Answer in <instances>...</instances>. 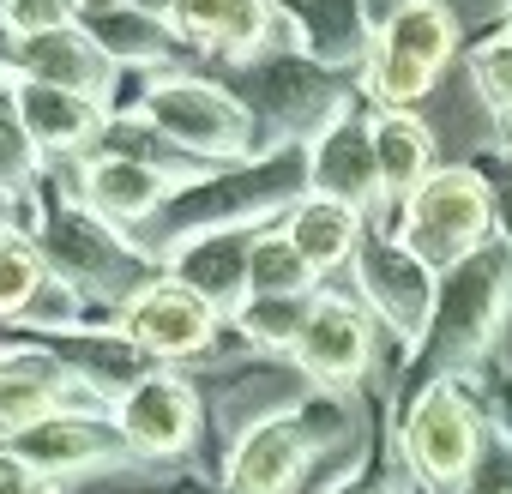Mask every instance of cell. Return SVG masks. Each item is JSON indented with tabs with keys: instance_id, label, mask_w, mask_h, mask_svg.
<instances>
[{
	"instance_id": "40",
	"label": "cell",
	"mask_w": 512,
	"mask_h": 494,
	"mask_svg": "<svg viewBox=\"0 0 512 494\" xmlns=\"http://www.w3.org/2000/svg\"><path fill=\"white\" fill-rule=\"evenodd\" d=\"M0 19H7V0H0Z\"/></svg>"
},
{
	"instance_id": "27",
	"label": "cell",
	"mask_w": 512,
	"mask_h": 494,
	"mask_svg": "<svg viewBox=\"0 0 512 494\" xmlns=\"http://www.w3.org/2000/svg\"><path fill=\"white\" fill-rule=\"evenodd\" d=\"M314 302H320V296H247V308H241L229 326L241 332V344H247L253 356H284V362H290V350H296V338H302Z\"/></svg>"
},
{
	"instance_id": "3",
	"label": "cell",
	"mask_w": 512,
	"mask_h": 494,
	"mask_svg": "<svg viewBox=\"0 0 512 494\" xmlns=\"http://www.w3.org/2000/svg\"><path fill=\"white\" fill-rule=\"evenodd\" d=\"M308 199V145H284L235 169H211L193 187H181L139 235L145 254H169V247L205 235V229H266L272 217L284 223L290 205Z\"/></svg>"
},
{
	"instance_id": "8",
	"label": "cell",
	"mask_w": 512,
	"mask_h": 494,
	"mask_svg": "<svg viewBox=\"0 0 512 494\" xmlns=\"http://www.w3.org/2000/svg\"><path fill=\"white\" fill-rule=\"evenodd\" d=\"M458 49V19L452 7H440V0H416V7H404L368 49L362 61V91L374 97V109H416L434 79L446 73Z\"/></svg>"
},
{
	"instance_id": "30",
	"label": "cell",
	"mask_w": 512,
	"mask_h": 494,
	"mask_svg": "<svg viewBox=\"0 0 512 494\" xmlns=\"http://www.w3.org/2000/svg\"><path fill=\"white\" fill-rule=\"evenodd\" d=\"M464 67H470V85H476V97H482L494 115H506V109H512V37L500 31V37L476 43Z\"/></svg>"
},
{
	"instance_id": "13",
	"label": "cell",
	"mask_w": 512,
	"mask_h": 494,
	"mask_svg": "<svg viewBox=\"0 0 512 494\" xmlns=\"http://www.w3.org/2000/svg\"><path fill=\"white\" fill-rule=\"evenodd\" d=\"M115 428L121 440L133 446L139 464H163V458H187L199 446V422H205V404H199V386L175 368H157L151 380H139L115 410Z\"/></svg>"
},
{
	"instance_id": "25",
	"label": "cell",
	"mask_w": 512,
	"mask_h": 494,
	"mask_svg": "<svg viewBox=\"0 0 512 494\" xmlns=\"http://www.w3.org/2000/svg\"><path fill=\"white\" fill-rule=\"evenodd\" d=\"M43 175H49V157L31 139V127H25V109H19L13 79H0V187L31 205L43 193Z\"/></svg>"
},
{
	"instance_id": "33",
	"label": "cell",
	"mask_w": 512,
	"mask_h": 494,
	"mask_svg": "<svg viewBox=\"0 0 512 494\" xmlns=\"http://www.w3.org/2000/svg\"><path fill=\"white\" fill-rule=\"evenodd\" d=\"M0 494H67L55 476H43L37 464H25L13 446H0Z\"/></svg>"
},
{
	"instance_id": "34",
	"label": "cell",
	"mask_w": 512,
	"mask_h": 494,
	"mask_svg": "<svg viewBox=\"0 0 512 494\" xmlns=\"http://www.w3.org/2000/svg\"><path fill=\"white\" fill-rule=\"evenodd\" d=\"M488 193H494V217H500V241L512 247V151H488L482 157Z\"/></svg>"
},
{
	"instance_id": "24",
	"label": "cell",
	"mask_w": 512,
	"mask_h": 494,
	"mask_svg": "<svg viewBox=\"0 0 512 494\" xmlns=\"http://www.w3.org/2000/svg\"><path fill=\"white\" fill-rule=\"evenodd\" d=\"M284 235L302 247V260L326 278V272H338V266H356V247H362V235H368V217L350 211V205H338V199L308 193L302 205H290Z\"/></svg>"
},
{
	"instance_id": "26",
	"label": "cell",
	"mask_w": 512,
	"mask_h": 494,
	"mask_svg": "<svg viewBox=\"0 0 512 494\" xmlns=\"http://www.w3.org/2000/svg\"><path fill=\"white\" fill-rule=\"evenodd\" d=\"M49 290V260L31 229H0V326H25L37 296Z\"/></svg>"
},
{
	"instance_id": "29",
	"label": "cell",
	"mask_w": 512,
	"mask_h": 494,
	"mask_svg": "<svg viewBox=\"0 0 512 494\" xmlns=\"http://www.w3.org/2000/svg\"><path fill=\"white\" fill-rule=\"evenodd\" d=\"M332 494H416V476H410V464H404L398 428L380 422L374 440H368V452H362V464H356Z\"/></svg>"
},
{
	"instance_id": "5",
	"label": "cell",
	"mask_w": 512,
	"mask_h": 494,
	"mask_svg": "<svg viewBox=\"0 0 512 494\" xmlns=\"http://www.w3.org/2000/svg\"><path fill=\"white\" fill-rule=\"evenodd\" d=\"M235 97L260 115L272 145H314L344 115H356V97H350L344 73L314 61L308 49H284V55L247 61L241 79H235Z\"/></svg>"
},
{
	"instance_id": "35",
	"label": "cell",
	"mask_w": 512,
	"mask_h": 494,
	"mask_svg": "<svg viewBox=\"0 0 512 494\" xmlns=\"http://www.w3.org/2000/svg\"><path fill=\"white\" fill-rule=\"evenodd\" d=\"M404 7H416V0H362V25H368V37H380Z\"/></svg>"
},
{
	"instance_id": "9",
	"label": "cell",
	"mask_w": 512,
	"mask_h": 494,
	"mask_svg": "<svg viewBox=\"0 0 512 494\" xmlns=\"http://www.w3.org/2000/svg\"><path fill=\"white\" fill-rule=\"evenodd\" d=\"M356 290H362V302H368V314L404 344V356L422 344V332H428V320H434V296H440V272L434 266H422L410 247L398 241V229H380V223H368V235H362V247H356Z\"/></svg>"
},
{
	"instance_id": "36",
	"label": "cell",
	"mask_w": 512,
	"mask_h": 494,
	"mask_svg": "<svg viewBox=\"0 0 512 494\" xmlns=\"http://www.w3.org/2000/svg\"><path fill=\"white\" fill-rule=\"evenodd\" d=\"M0 229H31V205L0 187Z\"/></svg>"
},
{
	"instance_id": "19",
	"label": "cell",
	"mask_w": 512,
	"mask_h": 494,
	"mask_svg": "<svg viewBox=\"0 0 512 494\" xmlns=\"http://www.w3.org/2000/svg\"><path fill=\"white\" fill-rule=\"evenodd\" d=\"M253 235L260 229H205L181 247L163 254V272L175 284H187L193 296H205L223 320H235L247 308V266H253Z\"/></svg>"
},
{
	"instance_id": "37",
	"label": "cell",
	"mask_w": 512,
	"mask_h": 494,
	"mask_svg": "<svg viewBox=\"0 0 512 494\" xmlns=\"http://www.w3.org/2000/svg\"><path fill=\"white\" fill-rule=\"evenodd\" d=\"M133 7H145V13H157V19H169V13H175V0H133Z\"/></svg>"
},
{
	"instance_id": "12",
	"label": "cell",
	"mask_w": 512,
	"mask_h": 494,
	"mask_svg": "<svg viewBox=\"0 0 512 494\" xmlns=\"http://www.w3.org/2000/svg\"><path fill=\"white\" fill-rule=\"evenodd\" d=\"M290 362H296V374L308 380V392L350 398V392L368 380V368H374V326H368V314H362L356 302L320 290V302H314V314H308V326H302Z\"/></svg>"
},
{
	"instance_id": "31",
	"label": "cell",
	"mask_w": 512,
	"mask_h": 494,
	"mask_svg": "<svg viewBox=\"0 0 512 494\" xmlns=\"http://www.w3.org/2000/svg\"><path fill=\"white\" fill-rule=\"evenodd\" d=\"M85 0H7V19H0V31L7 37H37V31H67L79 25Z\"/></svg>"
},
{
	"instance_id": "39",
	"label": "cell",
	"mask_w": 512,
	"mask_h": 494,
	"mask_svg": "<svg viewBox=\"0 0 512 494\" xmlns=\"http://www.w3.org/2000/svg\"><path fill=\"white\" fill-rule=\"evenodd\" d=\"M500 31H506V37H512V0H506V13H500Z\"/></svg>"
},
{
	"instance_id": "17",
	"label": "cell",
	"mask_w": 512,
	"mask_h": 494,
	"mask_svg": "<svg viewBox=\"0 0 512 494\" xmlns=\"http://www.w3.org/2000/svg\"><path fill=\"white\" fill-rule=\"evenodd\" d=\"M308 193L338 199V205L362 211L368 223L386 211V181H380V157H374V115H344L332 133H320L308 145Z\"/></svg>"
},
{
	"instance_id": "22",
	"label": "cell",
	"mask_w": 512,
	"mask_h": 494,
	"mask_svg": "<svg viewBox=\"0 0 512 494\" xmlns=\"http://www.w3.org/2000/svg\"><path fill=\"white\" fill-rule=\"evenodd\" d=\"M79 25L97 37V49L115 61V67H169L175 61V25L133 7V0H85Z\"/></svg>"
},
{
	"instance_id": "4",
	"label": "cell",
	"mask_w": 512,
	"mask_h": 494,
	"mask_svg": "<svg viewBox=\"0 0 512 494\" xmlns=\"http://www.w3.org/2000/svg\"><path fill=\"white\" fill-rule=\"evenodd\" d=\"M145 127H157L181 157L205 163V169H235V163H253L266 151H284L266 139L260 115H253L229 85L217 79H199V73H163L139 91V109H133Z\"/></svg>"
},
{
	"instance_id": "14",
	"label": "cell",
	"mask_w": 512,
	"mask_h": 494,
	"mask_svg": "<svg viewBox=\"0 0 512 494\" xmlns=\"http://www.w3.org/2000/svg\"><path fill=\"white\" fill-rule=\"evenodd\" d=\"M193 181L199 175H187V169H163V163H145V157H121V151H85V157H73V199H85L97 217H109L121 229L127 223H151Z\"/></svg>"
},
{
	"instance_id": "6",
	"label": "cell",
	"mask_w": 512,
	"mask_h": 494,
	"mask_svg": "<svg viewBox=\"0 0 512 494\" xmlns=\"http://www.w3.org/2000/svg\"><path fill=\"white\" fill-rule=\"evenodd\" d=\"M500 235L488 175L476 163H440L404 205H398V241L434 272L464 266L470 254Z\"/></svg>"
},
{
	"instance_id": "15",
	"label": "cell",
	"mask_w": 512,
	"mask_h": 494,
	"mask_svg": "<svg viewBox=\"0 0 512 494\" xmlns=\"http://www.w3.org/2000/svg\"><path fill=\"white\" fill-rule=\"evenodd\" d=\"M115 61L97 49L85 25L67 31H37V37H0V79H25V85H61L79 97L109 103L115 97Z\"/></svg>"
},
{
	"instance_id": "10",
	"label": "cell",
	"mask_w": 512,
	"mask_h": 494,
	"mask_svg": "<svg viewBox=\"0 0 512 494\" xmlns=\"http://www.w3.org/2000/svg\"><path fill=\"white\" fill-rule=\"evenodd\" d=\"M115 326L151 356V362H163V368H175V362H205L211 350H217V338H223V314L205 302V296H193L187 284H175L169 272L157 278V284H145L121 314H115Z\"/></svg>"
},
{
	"instance_id": "16",
	"label": "cell",
	"mask_w": 512,
	"mask_h": 494,
	"mask_svg": "<svg viewBox=\"0 0 512 494\" xmlns=\"http://www.w3.org/2000/svg\"><path fill=\"white\" fill-rule=\"evenodd\" d=\"M73 404H91V398L49 344H37V338L0 344V446L49 416H61V410H73Z\"/></svg>"
},
{
	"instance_id": "11",
	"label": "cell",
	"mask_w": 512,
	"mask_h": 494,
	"mask_svg": "<svg viewBox=\"0 0 512 494\" xmlns=\"http://www.w3.org/2000/svg\"><path fill=\"white\" fill-rule=\"evenodd\" d=\"M7 446H13L25 464H37L43 476H55L61 488L91 482V476H103V470H121V464H139L133 446L121 440L115 416H109V410H91V404H73V410L49 416V422L25 428V434L7 440Z\"/></svg>"
},
{
	"instance_id": "21",
	"label": "cell",
	"mask_w": 512,
	"mask_h": 494,
	"mask_svg": "<svg viewBox=\"0 0 512 494\" xmlns=\"http://www.w3.org/2000/svg\"><path fill=\"white\" fill-rule=\"evenodd\" d=\"M13 91H19V109H25V127H31V139L43 145V157L55 163V157H85V151H97V139H103V127L115 121L109 115V103H97V97H79V91H61V85H25V79H13Z\"/></svg>"
},
{
	"instance_id": "1",
	"label": "cell",
	"mask_w": 512,
	"mask_h": 494,
	"mask_svg": "<svg viewBox=\"0 0 512 494\" xmlns=\"http://www.w3.org/2000/svg\"><path fill=\"white\" fill-rule=\"evenodd\" d=\"M512 314V247L494 235L482 254H470L464 266L440 272V296H434V320L422 332V344L404 356V374L392 386V410L404 398H416L434 380H458L470 368H482L506 332Z\"/></svg>"
},
{
	"instance_id": "7",
	"label": "cell",
	"mask_w": 512,
	"mask_h": 494,
	"mask_svg": "<svg viewBox=\"0 0 512 494\" xmlns=\"http://www.w3.org/2000/svg\"><path fill=\"white\" fill-rule=\"evenodd\" d=\"M488 428H494L488 410L458 380H434L416 398H404L398 404V446H404L416 488L422 494H458L470 482V470L482 464Z\"/></svg>"
},
{
	"instance_id": "28",
	"label": "cell",
	"mask_w": 512,
	"mask_h": 494,
	"mask_svg": "<svg viewBox=\"0 0 512 494\" xmlns=\"http://www.w3.org/2000/svg\"><path fill=\"white\" fill-rule=\"evenodd\" d=\"M253 296H320V272L302 260V247L284 235V223H266L253 235V266H247Z\"/></svg>"
},
{
	"instance_id": "23",
	"label": "cell",
	"mask_w": 512,
	"mask_h": 494,
	"mask_svg": "<svg viewBox=\"0 0 512 494\" xmlns=\"http://www.w3.org/2000/svg\"><path fill=\"white\" fill-rule=\"evenodd\" d=\"M374 157L386 181V205L398 211L440 163H434V127L410 109H374Z\"/></svg>"
},
{
	"instance_id": "32",
	"label": "cell",
	"mask_w": 512,
	"mask_h": 494,
	"mask_svg": "<svg viewBox=\"0 0 512 494\" xmlns=\"http://www.w3.org/2000/svg\"><path fill=\"white\" fill-rule=\"evenodd\" d=\"M458 494H512V428H488V446H482V464L470 470V482Z\"/></svg>"
},
{
	"instance_id": "20",
	"label": "cell",
	"mask_w": 512,
	"mask_h": 494,
	"mask_svg": "<svg viewBox=\"0 0 512 494\" xmlns=\"http://www.w3.org/2000/svg\"><path fill=\"white\" fill-rule=\"evenodd\" d=\"M169 25L181 43L247 67L272 43V0H175Z\"/></svg>"
},
{
	"instance_id": "38",
	"label": "cell",
	"mask_w": 512,
	"mask_h": 494,
	"mask_svg": "<svg viewBox=\"0 0 512 494\" xmlns=\"http://www.w3.org/2000/svg\"><path fill=\"white\" fill-rule=\"evenodd\" d=\"M500 133H506V151H512V109L500 115Z\"/></svg>"
},
{
	"instance_id": "2",
	"label": "cell",
	"mask_w": 512,
	"mask_h": 494,
	"mask_svg": "<svg viewBox=\"0 0 512 494\" xmlns=\"http://www.w3.org/2000/svg\"><path fill=\"white\" fill-rule=\"evenodd\" d=\"M31 235H37V247H43V260H49V272L67 284V290H79L85 302H91V314H121L145 284H157L163 278V260L157 254H145V247L121 229V223H109V217H97L85 199H73V193H37L31 199Z\"/></svg>"
},
{
	"instance_id": "18",
	"label": "cell",
	"mask_w": 512,
	"mask_h": 494,
	"mask_svg": "<svg viewBox=\"0 0 512 494\" xmlns=\"http://www.w3.org/2000/svg\"><path fill=\"white\" fill-rule=\"evenodd\" d=\"M37 344H49L67 368H73V380L85 386V398L97 404V410H115L139 380H151L163 362H151L115 320L109 326H79V332H49V338H37Z\"/></svg>"
}]
</instances>
